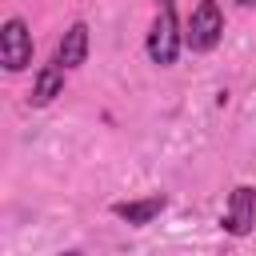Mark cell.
<instances>
[{
    "mask_svg": "<svg viewBox=\"0 0 256 256\" xmlns=\"http://www.w3.org/2000/svg\"><path fill=\"white\" fill-rule=\"evenodd\" d=\"M88 60V24H72L68 32H64V40H60V48H56V64L60 68H80Z\"/></svg>",
    "mask_w": 256,
    "mask_h": 256,
    "instance_id": "obj_5",
    "label": "cell"
},
{
    "mask_svg": "<svg viewBox=\"0 0 256 256\" xmlns=\"http://www.w3.org/2000/svg\"><path fill=\"white\" fill-rule=\"evenodd\" d=\"M220 32H224L220 4H216V0H200V4H196V12H192V20H188L184 44H188L192 52H208V48H216Z\"/></svg>",
    "mask_w": 256,
    "mask_h": 256,
    "instance_id": "obj_2",
    "label": "cell"
},
{
    "mask_svg": "<svg viewBox=\"0 0 256 256\" xmlns=\"http://www.w3.org/2000/svg\"><path fill=\"white\" fill-rule=\"evenodd\" d=\"M0 64L8 72H24L32 64V32L20 16L4 20V28H0Z\"/></svg>",
    "mask_w": 256,
    "mask_h": 256,
    "instance_id": "obj_3",
    "label": "cell"
},
{
    "mask_svg": "<svg viewBox=\"0 0 256 256\" xmlns=\"http://www.w3.org/2000/svg\"><path fill=\"white\" fill-rule=\"evenodd\" d=\"M164 204H168V200L156 192V196H144V200H124V204H116L112 212H116L120 220H128V224H148L152 216L164 212Z\"/></svg>",
    "mask_w": 256,
    "mask_h": 256,
    "instance_id": "obj_6",
    "label": "cell"
},
{
    "mask_svg": "<svg viewBox=\"0 0 256 256\" xmlns=\"http://www.w3.org/2000/svg\"><path fill=\"white\" fill-rule=\"evenodd\" d=\"M256 224V192L248 184L232 188V200H228V212H224V228L232 236H248Z\"/></svg>",
    "mask_w": 256,
    "mask_h": 256,
    "instance_id": "obj_4",
    "label": "cell"
},
{
    "mask_svg": "<svg viewBox=\"0 0 256 256\" xmlns=\"http://www.w3.org/2000/svg\"><path fill=\"white\" fill-rule=\"evenodd\" d=\"M60 256H80V252H60Z\"/></svg>",
    "mask_w": 256,
    "mask_h": 256,
    "instance_id": "obj_8",
    "label": "cell"
},
{
    "mask_svg": "<svg viewBox=\"0 0 256 256\" xmlns=\"http://www.w3.org/2000/svg\"><path fill=\"white\" fill-rule=\"evenodd\" d=\"M64 88V68L60 64H48L36 72V84H32V104H52Z\"/></svg>",
    "mask_w": 256,
    "mask_h": 256,
    "instance_id": "obj_7",
    "label": "cell"
},
{
    "mask_svg": "<svg viewBox=\"0 0 256 256\" xmlns=\"http://www.w3.org/2000/svg\"><path fill=\"white\" fill-rule=\"evenodd\" d=\"M240 4H256V0H240Z\"/></svg>",
    "mask_w": 256,
    "mask_h": 256,
    "instance_id": "obj_9",
    "label": "cell"
},
{
    "mask_svg": "<svg viewBox=\"0 0 256 256\" xmlns=\"http://www.w3.org/2000/svg\"><path fill=\"white\" fill-rule=\"evenodd\" d=\"M180 52V28H176V4L172 0H160L156 8V20H152V32H148V56L156 64H172Z\"/></svg>",
    "mask_w": 256,
    "mask_h": 256,
    "instance_id": "obj_1",
    "label": "cell"
}]
</instances>
